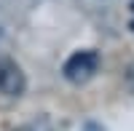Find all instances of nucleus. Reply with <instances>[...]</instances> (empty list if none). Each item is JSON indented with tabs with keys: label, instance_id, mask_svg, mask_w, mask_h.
<instances>
[{
	"label": "nucleus",
	"instance_id": "3",
	"mask_svg": "<svg viewBox=\"0 0 134 131\" xmlns=\"http://www.w3.org/2000/svg\"><path fill=\"white\" fill-rule=\"evenodd\" d=\"M19 131H51V128H48L46 123H40V126L35 123V126H24V128H19Z\"/></svg>",
	"mask_w": 134,
	"mask_h": 131
},
{
	"label": "nucleus",
	"instance_id": "2",
	"mask_svg": "<svg viewBox=\"0 0 134 131\" xmlns=\"http://www.w3.org/2000/svg\"><path fill=\"white\" fill-rule=\"evenodd\" d=\"M27 88L24 72L14 62H0V94L5 96H21Z\"/></svg>",
	"mask_w": 134,
	"mask_h": 131
},
{
	"label": "nucleus",
	"instance_id": "1",
	"mask_svg": "<svg viewBox=\"0 0 134 131\" xmlns=\"http://www.w3.org/2000/svg\"><path fill=\"white\" fill-rule=\"evenodd\" d=\"M97 67H99L97 51H78V53H72V56L64 62L62 72H64V78L70 83H83V80H88L97 72Z\"/></svg>",
	"mask_w": 134,
	"mask_h": 131
}]
</instances>
